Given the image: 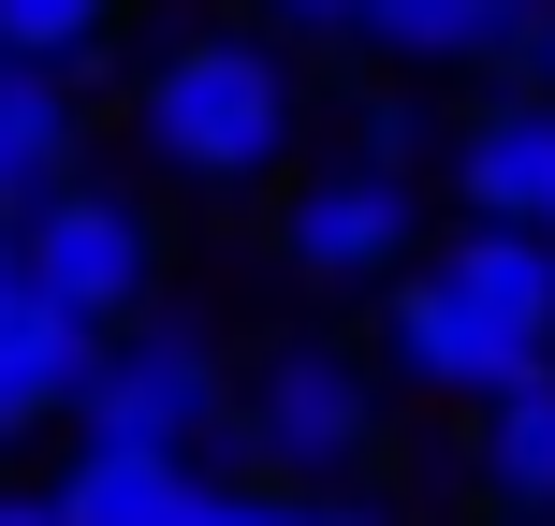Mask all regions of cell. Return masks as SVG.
Segmentation results:
<instances>
[{
	"label": "cell",
	"mask_w": 555,
	"mask_h": 526,
	"mask_svg": "<svg viewBox=\"0 0 555 526\" xmlns=\"http://www.w3.org/2000/svg\"><path fill=\"white\" fill-rule=\"evenodd\" d=\"M482 483H498L512 512H555V365L482 410Z\"/></svg>",
	"instance_id": "cell-13"
},
{
	"label": "cell",
	"mask_w": 555,
	"mask_h": 526,
	"mask_svg": "<svg viewBox=\"0 0 555 526\" xmlns=\"http://www.w3.org/2000/svg\"><path fill=\"white\" fill-rule=\"evenodd\" d=\"M146 146H162L176 176H220V191L278 176V162H293V59L249 44V29L176 44L162 74H146Z\"/></svg>",
	"instance_id": "cell-1"
},
{
	"label": "cell",
	"mask_w": 555,
	"mask_h": 526,
	"mask_svg": "<svg viewBox=\"0 0 555 526\" xmlns=\"http://www.w3.org/2000/svg\"><path fill=\"white\" fill-rule=\"evenodd\" d=\"M395 365H410V381H439V395H482V410H498V395H512V381H541L555 351H527V336H498V322H482V307L453 293L439 264H424L410 293H395Z\"/></svg>",
	"instance_id": "cell-5"
},
{
	"label": "cell",
	"mask_w": 555,
	"mask_h": 526,
	"mask_svg": "<svg viewBox=\"0 0 555 526\" xmlns=\"http://www.w3.org/2000/svg\"><path fill=\"white\" fill-rule=\"evenodd\" d=\"M176 526H293V498H249V483H191Z\"/></svg>",
	"instance_id": "cell-15"
},
{
	"label": "cell",
	"mask_w": 555,
	"mask_h": 526,
	"mask_svg": "<svg viewBox=\"0 0 555 526\" xmlns=\"http://www.w3.org/2000/svg\"><path fill=\"white\" fill-rule=\"evenodd\" d=\"M293 526H380V512H336V498H293Z\"/></svg>",
	"instance_id": "cell-17"
},
{
	"label": "cell",
	"mask_w": 555,
	"mask_h": 526,
	"mask_svg": "<svg viewBox=\"0 0 555 526\" xmlns=\"http://www.w3.org/2000/svg\"><path fill=\"white\" fill-rule=\"evenodd\" d=\"M74 146H88V103L44 59H0V220H29V205L74 176Z\"/></svg>",
	"instance_id": "cell-8"
},
{
	"label": "cell",
	"mask_w": 555,
	"mask_h": 526,
	"mask_svg": "<svg viewBox=\"0 0 555 526\" xmlns=\"http://www.w3.org/2000/svg\"><path fill=\"white\" fill-rule=\"evenodd\" d=\"M15 278L44 307H74L88 336H132L146 293H162V220H146L132 191H103V176H59V191L15 220Z\"/></svg>",
	"instance_id": "cell-2"
},
{
	"label": "cell",
	"mask_w": 555,
	"mask_h": 526,
	"mask_svg": "<svg viewBox=\"0 0 555 526\" xmlns=\"http://www.w3.org/2000/svg\"><path fill=\"white\" fill-rule=\"evenodd\" d=\"M191 512V453H74L59 526H176Z\"/></svg>",
	"instance_id": "cell-12"
},
{
	"label": "cell",
	"mask_w": 555,
	"mask_h": 526,
	"mask_svg": "<svg viewBox=\"0 0 555 526\" xmlns=\"http://www.w3.org/2000/svg\"><path fill=\"white\" fill-rule=\"evenodd\" d=\"M527 59H541V88H555V15H541V44H527Z\"/></svg>",
	"instance_id": "cell-20"
},
{
	"label": "cell",
	"mask_w": 555,
	"mask_h": 526,
	"mask_svg": "<svg viewBox=\"0 0 555 526\" xmlns=\"http://www.w3.org/2000/svg\"><path fill=\"white\" fill-rule=\"evenodd\" d=\"M103 29H117V0H0V59H44V74H74Z\"/></svg>",
	"instance_id": "cell-14"
},
{
	"label": "cell",
	"mask_w": 555,
	"mask_h": 526,
	"mask_svg": "<svg viewBox=\"0 0 555 526\" xmlns=\"http://www.w3.org/2000/svg\"><path fill=\"white\" fill-rule=\"evenodd\" d=\"M0 439H15V410H0Z\"/></svg>",
	"instance_id": "cell-21"
},
{
	"label": "cell",
	"mask_w": 555,
	"mask_h": 526,
	"mask_svg": "<svg viewBox=\"0 0 555 526\" xmlns=\"http://www.w3.org/2000/svg\"><path fill=\"white\" fill-rule=\"evenodd\" d=\"M541 15L555 0H365V44H395V59H498V44H541Z\"/></svg>",
	"instance_id": "cell-11"
},
{
	"label": "cell",
	"mask_w": 555,
	"mask_h": 526,
	"mask_svg": "<svg viewBox=\"0 0 555 526\" xmlns=\"http://www.w3.org/2000/svg\"><path fill=\"white\" fill-rule=\"evenodd\" d=\"M220 351H205L191 322H132V336H103V365H88V395H74V424H88V453H191L205 424H220Z\"/></svg>",
	"instance_id": "cell-3"
},
{
	"label": "cell",
	"mask_w": 555,
	"mask_h": 526,
	"mask_svg": "<svg viewBox=\"0 0 555 526\" xmlns=\"http://www.w3.org/2000/svg\"><path fill=\"white\" fill-rule=\"evenodd\" d=\"M0 307H15V220H0Z\"/></svg>",
	"instance_id": "cell-19"
},
{
	"label": "cell",
	"mask_w": 555,
	"mask_h": 526,
	"mask_svg": "<svg viewBox=\"0 0 555 526\" xmlns=\"http://www.w3.org/2000/svg\"><path fill=\"white\" fill-rule=\"evenodd\" d=\"M88 365H103V336H88L74 307H44V293L15 278V307H0V410H15V424L74 410V395H88Z\"/></svg>",
	"instance_id": "cell-10"
},
{
	"label": "cell",
	"mask_w": 555,
	"mask_h": 526,
	"mask_svg": "<svg viewBox=\"0 0 555 526\" xmlns=\"http://www.w3.org/2000/svg\"><path fill=\"white\" fill-rule=\"evenodd\" d=\"M439 278L482 307L498 336H527V351H555V234H512V220H468L439 249Z\"/></svg>",
	"instance_id": "cell-9"
},
{
	"label": "cell",
	"mask_w": 555,
	"mask_h": 526,
	"mask_svg": "<svg viewBox=\"0 0 555 526\" xmlns=\"http://www.w3.org/2000/svg\"><path fill=\"white\" fill-rule=\"evenodd\" d=\"M278 15H307V29H351V15H365V0H278Z\"/></svg>",
	"instance_id": "cell-16"
},
{
	"label": "cell",
	"mask_w": 555,
	"mask_h": 526,
	"mask_svg": "<svg viewBox=\"0 0 555 526\" xmlns=\"http://www.w3.org/2000/svg\"><path fill=\"white\" fill-rule=\"evenodd\" d=\"M0 526H59V498H0Z\"/></svg>",
	"instance_id": "cell-18"
},
{
	"label": "cell",
	"mask_w": 555,
	"mask_h": 526,
	"mask_svg": "<svg viewBox=\"0 0 555 526\" xmlns=\"http://www.w3.org/2000/svg\"><path fill=\"white\" fill-rule=\"evenodd\" d=\"M453 191L468 220H512V234H555V88L541 103H498L453 132Z\"/></svg>",
	"instance_id": "cell-7"
},
{
	"label": "cell",
	"mask_w": 555,
	"mask_h": 526,
	"mask_svg": "<svg viewBox=\"0 0 555 526\" xmlns=\"http://www.w3.org/2000/svg\"><path fill=\"white\" fill-rule=\"evenodd\" d=\"M249 439L278 453V469H351L380 424H365V365L322 351V336H293V351H263L249 381Z\"/></svg>",
	"instance_id": "cell-4"
},
{
	"label": "cell",
	"mask_w": 555,
	"mask_h": 526,
	"mask_svg": "<svg viewBox=\"0 0 555 526\" xmlns=\"http://www.w3.org/2000/svg\"><path fill=\"white\" fill-rule=\"evenodd\" d=\"M278 234H293L307 278H380L395 249H410V176H395V162H322Z\"/></svg>",
	"instance_id": "cell-6"
}]
</instances>
